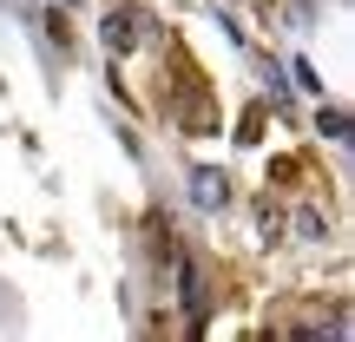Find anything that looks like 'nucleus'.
Masks as SVG:
<instances>
[{
    "mask_svg": "<svg viewBox=\"0 0 355 342\" xmlns=\"http://www.w3.org/2000/svg\"><path fill=\"white\" fill-rule=\"evenodd\" d=\"M178 303H184V323H191V336H198L204 309H211V283H204V270L191 264V257H178Z\"/></svg>",
    "mask_w": 355,
    "mask_h": 342,
    "instance_id": "nucleus-1",
    "label": "nucleus"
},
{
    "mask_svg": "<svg viewBox=\"0 0 355 342\" xmlns=\"http://www.w3.org/2000/svg\"><path fill=\"white\" fill-rule=\"evenodd\" d=\"M99 40H105V53H112V60H119V53H132V46H139V13H132V7H105Z\"/></svg>",
    "mask_w": 355,
    "mask_h": 342,
    "instance_id": "nucleus-2",
    "label": "nucleus"
},
{
    "mask_svg": "<svg viewBox=\"0 0 355 342\" xmlns=\"http://www.w3.org/2000/svg\"><path fill=\"white\" fill-rule=\"evenodd\" d=\"M191 204H198V211H224L230 204V178L211 171V165H198L191 171Z\"/></svg>",
    "mask_w": 355,
    "mask_h": 342,
    "instance_id": "nucleus-3",
    "label": "nucleus"
},
{
    "mask_svg": "<svg viewBox=\"0 0 355 342\" xmlns=\"http://www.w3.org/2000/svg\"><path fill=\"white\" fill-rule=\"evenodd\" d=\"M316 132H322V139H336V145H349V112H343V105H322V112H316Z\"/></svg>",
    "mask_w": 355,
    "mask_h": 342,
    "instance_id": "nucleus-4",
    "label": "nucleus"
},
{
    "mask_svg": "<svg viewBox=\"0 0 355 342\" xmlns=\"http://www.w3.org/2000/svg\"><path fill=\"white\" fill-rule=\"evenodd\" d=\"M296 237H303V243H322V237H329L322 211H296Z\"/></svg>",
    "mask_w": 355,
    "mask_h": 342,
    "instance_id": "nucleus-5",
    "label": "nucleus"
},
{
    "mask_svg": "<svg viewBox=\"0 0 355 342\" xmlns=\"http://www.w3.org/2000/svg\"><path fill=\"white\" fill-rule=\"evenodd\" d=\"M290 79H296L303 92H316V99H322V79H316V66H309V60H296V66H290Z\"/></svg>",
    "mask_w": 355,
    "mask_h": 342,
    "instance_id": "nucleus-6",
    "label": "nucleus"
},
{
    "mask_svg": "<svg viewBox=\"0 0 355 342\" xmlns=\"http://www.w3.org/2000/svg\"><path fill=\"white\" fill-rule=\"evenodd\" d=\"M237 132H243V145H257V132H263V105H250V112H243V126H237Z\"/></svg>",
    "mask_w": 355,
    "mask_h": 342,
    "instance_id": "nucleus-7",
    "label": "nucleus"
},
{
    "mask_svg": "<svg viewBox=\"0 0 355 342\" xmlns=\"http://www.w3.org/2000/svg\"><path fill=\"white\" fill-rule=\"evenodd\" d=\"M46 33H53V46L66 53V40H73V33H66V13H46Z\"/></svg>",
    "mask_w": 355,
    "mask_h": 342,
    "instance_id": "nucleus-8",
    "label": "nucleus"
}]
</instances>
